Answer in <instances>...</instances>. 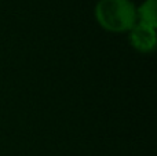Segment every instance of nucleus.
Here are the masks:
<instances>
[{
  "instance_id": "2",
  "label": "nucleus",
  "mask_w": 157,
  "mask_h": 156,
  "mask_svg": "<svg viewBox=\"0 0 157 156\" xmlns=\"http://www.w3.org/2000/svg\"><path fill=\"white\" fill-rule=\"evenodd\" d=\"M130 43L135 50L141 53H150L155 50L157 35L155 28L138 24L130 30Z\"/></svg>"
},
{
  "instance_id": "3",
  "label": "nucleus",
  "mask_w": 157,
  "mask_h": 156,
  "mask_svg": "<svg viewBox=\"0 0 157 156\" xmlns=\"http://www.w3.org/2000/svg\"><path fill=\"white\" fill-rule=\"evenodd\" d=\"M136 22L150 28H157V0H145L136 7Z\"/></svg>"
},
{
  "instance_id": "1",
  "label": "nucleus",
  "mask_w": 157,
  "mask_h": 156,
  "mask_svg": "<svg viewBox=\"0 0 157 156\" xmlns=\"http://www.w3.org/2000/svg\"><path fill=\"white\" fill-rule=\"evenodd\" d=\"M95 18L109 32H130L136 25V7L131 0H99L95 6Z\"/></svg>"
}]
</instances>
